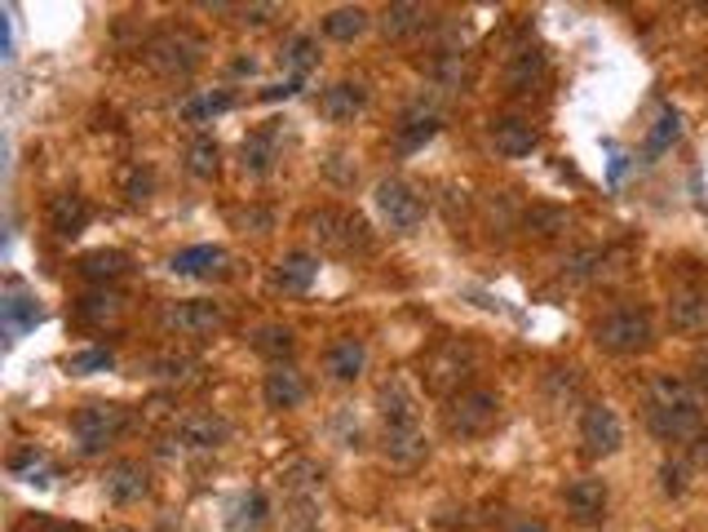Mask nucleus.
<instances>
[{"label": "nucleus", "instance_id": "nucleus-19", "mask_svg": "<svg viewBox=\"0 0 708 532\" xmlns=\"http://www.w3.org/2000/svg\"><path fill=\"white\" fill-rule=\"evenodd\" d=\"M364 369H368V347H364V338L345 333V338L328 342V351H323V373H328V382H341V386H345V382H360Z\"/></svg>", "mask_w": 708, "mask_h": 532}, {"label": "nucleus", "instance_id": "nucleus-34", "mask_svg": "<svg viewBox=\"0 0 708 532\" xmlns=\"http://www.w3.org/2000/svg\"><path fill=\"white\" fill-rule=\"evenodd\" d=\"M120 311H125V298H120L116 289H94V294H85V298L76 302V316H81V324H89V329L116 324Z\"/></svg>", "mask_w": 708, "mask_h": 532}, {"label": "nucleus", "instance_id": "nucleus-17", "mask_svg": "<svg viewBox=\"0 0 708 532\" xmlns=\"http://www.w3.org/2000/svg\"><path fill=\"white\" fill-rule=\"evenodd\" d=\"M382 453H386V461H395V466H417V461H426V453H430V435H426L421 422L382 426Z\"/></svg>", "mask_w": 708, "mask_h": 532}, {"label": "nucleus", "instance_id": "nucleus-22", "mask_svg": "<svg viewBox=\"0 0 708 532\" xmlns=\"http://www.w3.org/2000/svg\"><path fill=\"white\" fill-rule=\"evenodd\" d=\"M668 324L682 338H704L708 333V294L704 289H682L668 298Z\"/></svg>", "mask_w": 708, "mask_h": 532}, {"label": "nucleus", "instance_id": "nucleus-18", "mask_svg": "<svg viewBox=\"0 0 708 532\" xmlns=\"http://www.w3.org/2000/svg\"><path fill=\"white\" fill-rule=\"evenodd\" d=\"M169 272L173 276H195V280H222V276H230V253L222 244H195V248L173 253Z\"/></svg>", "mask_w": 708, "mask_h": 532}, {"label": "nucleus", "instance_id": "nucleus-41", "mask_svg": "<svg viewBox=\"0 0 708 532\" xmlns=\"http://www.w3.org/2000/svg\"><path fill=\"white\" fill-rule=\"evenodd\" d=\"M677 134H682V116H677L673 107H664V111H659V120H655V129H651V138H646V151H651V156H659L664 147H673V142H677Z\"/></svg>", "mask_w": 708, "mask_h": 532}, {"label": "nucleus", "instance_id": "nucleus-3", "mask_svg": "<svg viewBox=\"0 0 708 532\" xmlns=\"http://www.w3.org/2000/svg\"><path fill=\"white\" fill-rule=\"evenodd\" d=\"M593 347L607 355H637L655 342V324L646 307H611L593 320Z\"/></svg>", "mask_w": 708, "mask_h": 532}, {"label": "nucleus", "instance_id": "nucleus-28", "mask_svg": "<svg viewBox=\"0 0 708 532\" xmlns=\"http://www.w3.org/2000/svg\"><path fill=\"white\" fill-rule=\"evenodd\" d=\"M377 413H382V426H395V422H421V413H417V395H412V386H408L404 377L382 382V391H377Z\"/></svg>", "mask_w": 708, "mask_h": 532}, {"label": "nucleus", "instance_id": "nucleus-51", "mask_svg": "<svg viewBox=\"0 0 708 532\" xmlns=\"http://www.w3.org/2000/svg\"><path fill=\"white\" fill-rule=\"evenodd\" d=\"M235 222H244V226H270V213H261V209H248V213H235Z\"/></svg>", "mask_w": 708, "mask_h": 532}, {"label": "nucleus", "instance_id": "nucleus-16", "mask_svg": "<svg viewBox=\"0 0 708 532\" xmlns=\"http://www.w3.org/2000/svg\"><path fill=\"white\" fill-rule=\"evenodd\" d=\"M439 129H443L439 107L421 98V103H412V107L399 116V125H395V147H399L404 156H412V151H421Z\"/></svg>", "mask_w": 708, "mask_h": 532}, {"label": "nucleus", "instance_id": "nucleus-15", "mask_svg": "<svg viewBox=\"0 0 708 532\" xmlns=\"http://www.w3.org/2000/svg\"><path fill=\"white\" fill-rule=\"evenodd\" d=\"M314 280H319V253H310V248H288V253L275 262V272H270L275 294H288V298L310 294Z\"/></svg>", "mask_w": 708, "mask_h": 532}, {"label": "nucleus", "instance_id": "nucleus-36", "mask_svg": "<svg viewBox=\"0 0 708 532\" xmlns=\"http://www.w3.org/2000/svg\"><path fill=\"white\" fill-rule=\"evenodd\" d=\"M10 470H14V479H23V483H32V488H50L54 483V461L41 453V448H23V453H14L10 457Z\"/></svg>", "mask_w": 708, "mask_h": 532}, {"label": "nucleus", "instance_id": "nucleus-29", "mask_svg": "<svg viewBox=\"0 0 708 532\" xmlns=\"http://www.w3.org/2000/svg\"><path fill=\"white\" fill-rule=\"evenodd\" d=\"M377 23H382V36H386V41H412L417 32L430 28V10H426V6H412V0H404V6H386Z\"/></svg>", "mask_w": 708, "mask_h": 532}, {"label": "nucleus", "instance_id": "nucleus-46", "mask_svg": "<svg viewBox=\"0 0 708 532\" xmlns=\"http://www.w3.org/2000/svg\"><path fill=\"white\" fill-rule=\"evenodd\" d=\"M659 488H664L668 497H682V492H686V466H682V461H664V466H659Z\"/></svg>", "mask_w": 708, "mask_h": 532}, {"label": "nucleus", "instance_id": "nucleus-10", "mask_svg": "<svg viewBox=\"0 0 708 532\" xmlns=\"http://www.w3.org/2000/svg\"><path fill=\"white\" fill-rule=\"evenodd\" d=\"M169 439L178 444V453H217L230 439V422L222 413H213V408H191V413H182L173 422Z\"/></svg>", "mask_w": 708, "mask_h": 532}, {"label": "nucleus", "instance_id": "nucleus-13", "mask_svg": "<svg viewBox=\"0 0 708 532\" xmlns=\"http://www.w3.org/2000/svg\"><path fill=\"white\" fill-rule=\"evenodd\" d=\"M103 492H107V501H116V506H138V501L151 497V470H147L142 461H133V457H120V461L107 466Z\"/></svg>", "mask_w": 708, "mask_h": 532}, {"label": "nucleus", "instance_id": "nucleus-39", "mask_svg": "<svg viewBox=\"0 0 708 532\" xmlns=\"http://www.w3.org/2000/svg\"><path fill=\"white\" fill-rule=\"evenodd\" d=\"M217 169H222V147H217L213 138H195V142L186 147V173L200 178V182H208V178H217Z\"/></svg>", "mask_w": 708, "mask_h": 532}, {"label": "nucleus", "instance_id": "nucleus-26", "mask_svg": "<svg viewBox=\"0 0 708 532\" xmlns=\"http://www.w3.org/2000/svg\"><path fill=\"white\" fill-rule=\"evenodd\" d=\"M129 266H133V257H129V253H120V248H94V253H85V257L76 262V272H81L89 285L107 289L111 280L129 276Z\"/></svg>", "mask_w": 708, "mask_h": 532}, {"label": "nucleus", "instance_id": "nucleus-14", "mask_svg": "<svg viewBox=\"0 0 708 532\" xmlns=\"http://www.w3.org/2000/svg\"><path fill=\"white\" fill-rule=\"evenodd\" d=\"M368 111V85L364 81H332L319 94V116L328 125H354Z\"/></svg>", "mask_w": 708, "mask_h": 532}, {"label": "nucleus", "instance_id": "nucleus-2", "mask_svg": "<svg viewBox=\"0 0 708 532\" xmlns=\"http://www.w3.org/2000/svg\"><path fill=\"white\" fill-rule=\"evenodd\" d=\"M305 235L323 248V253H336V257H354V253H368L373 248V231L360 213L350 209H310L305 213Z\"/></svg>", "mask_w": 708, "mask_h": 532}, {"label": "nucleus", "instance_id": "nucleus-47", "mask_svg": "<svg viewBox=\"0 0 708 532\" xmlns=\"http://www.w3.org/2000/svg\"><path fill=\"white\" fill-rule=\"evenodd\" d=\"M235 14H239V23H248V28H266V23L279 19L283 10H279V6H239Z\"/></svg>", "mask_w": 708, "mask_h": 532}, {"label": "nucleus", "instance_id": "nucleus-37", "mask_svg": "<svg viewBox=\"0 0 708 532\" xmlns=\"http://www.w3.org/2000/svg\"><path fill=\"white\" fill-rule=\"evenodd\" d=\"M607 272V248H576V253H567V262H562V276L571 280V285H589V280H598Z\"/></svg>", "mask_w": 708, "mask_h": 532}, {"label": "nucleus", "instance_id": "nucleus-12", "mask_svg": "<svg viewBox=\"0 0 708 532\" xmlns=\"http://www.w3.org/2000/svg\"><path fill=\"white\" fill-rule=\"evenodd\" d=\"M487 142L505 160H527L540 147V134H536V125L527 116H492L487 120Z\"/></svg>", "mask_w": 708, "mask_h": 532}, {"label": "nucleus", "instance_id": "nucleus-27", "mask_svg": "<svg viewBox=\"0 0 708 532\" xmlns=\"http://www.w3.org/2000/svg\"><path fill=\"white\" fill-rule=\"evenodd\" d=\"M270 523V497L261 488H248L226 510V532H261Z\"/></svg>", "mask_w": 708, "mask_h": 532}, {"label": "nucleus", "instance_id": "nucleus-35", "mask_svg": "<svg viewBox=\"0 0 708 532\" xmlns=\"http://www.w3.org/2000/svg\"><path fill=\"white\" fill-rule=\"evenodd\" d=\"M279 67H288L292 76H301V81H305V72H310V67H319V41H314V36H305V32L288 36V41L279 45Z\"/></svg>", "mask_w": 708, "mask_h": 532}, {"label": "nucleus", "instance_id": "nucleus-38", "mask_svg": "<svg viewBox=\"0 0 708 532\" xmlns=\"http://www.w3.org/2000/svg\"><path fill=\"white\" fill-rule=\"evenodd\" d=\"M430 76H435V85L448 89V94L461 89V85H465V50H457V45L439 50L435 63H430Z\"/></svg>", "mask_w": 708, "mask_h": 532}, {"label": "nucleus", "instance_id": "nucleus-42", "mask_svg": "<svg viewBox=\"0 0 708 532\" xmlns=\"http://www.w3.org/2000/svg\"><path fill=\"white\" fill-rule=\"evenodd\" d=\"M545 391H549L554 404H571V400L580 395V373H576V369H549Z\"/></svg>", "mask_w": 708, "mask_h": 532}, {"label": "nucleus", "instance_id": "nucleus-6", "mask_svg": "<svg viewBox=\"0 0 708 532\" xmlns=\"http://www.w3.org/2000/svg\"><path fill=\"white\" fill-rule=\"evenodd\" d=\"M496 422H501V395L492 386H465L443 408V426H448L452 439H479Z\"/></svg>", "mask_w": 708, "mask_h": 532}, {"label": "nucleus", "instance_id": "nucleus-5", "mask_svg": "<svg viewBox=\"0 0 708 532\" xmlns=\"http://www.w3.org/2000/svg\"><path fill=\"white\" fill-rule=\"evenodd\" d=\"M479 369V351L470 347V342H461V338H448L443 347H435L430 355H426V364H421V382H426V391H435V395H461L465 391V382H470V373Z\"/></svg>", "mask_w": 708, "mask_h": 532}, {"label": "nucleus", "instance_id": "nucleus-20", "mask_svg": "<svg viewBox=\"0 0 708 532\" xmlns=\"http://www.w3.org/2000/svg\"><path fill=\"white\" fill-rule=\"evenodd\" d=\"M545 76H549V58H545L540 45L514 50V54L505 58V72H501V81H505L509 94H532V89L545 85Z\"/></svg>", "mask_w": 708, "mask_h": 532}, {"label": "nucleus", "instance_id": "nucleus-49", "mask_svg": "<svg viewBox=\"0 0 708 532\" xmlns=\"http://www.w3.org/2000/svg\"><path fill=\"white\" fill-rule=\"evenodd\" d=\"M301 85H305L301 76H288L283 85H270V89H261V98H266V103H275V98H292V94H297Z\"/></svg>", "mask_w": 708, "mask_h": 532}, {"label": "nucleus", "instance_id": "nucleus-44", "mask_svg": "<svg viewBox=\"0 0 708 532\" xmlns=\"http://www.w3.org/2000/svg\"><path fill=\"white\" fill-rule=\"evenodd\" d=\"M226 107H230V94H208V98L186 103V111H182V116L200 125V120H208V116H217V111H226Z\"/></svg>", "mask_w": 708, "mask_h": 532}, {"label": "nucleus", "instance_id": "nucleus-31", "mask_svg": "<svg viewBox=\"0 0 708 532\" xmlns=\"http://www.w3.org/2000/svg\"><path fill=\"white\" fill-rule=\"evenodd\" d=\"M248 347H253L261 360H270V369H275V364H292V355H297V333H292L288 324H261V329H253Z\"/></svg>", "mask_w": 708, "mask_h": 532}, {"label": "nucleus", "instance_id": "nucleus-11", "mask_svg": "<svg viewBox=\"0 0 708 532\" xmlns=\"http://www.w3.org/2000/svg\"><path fill=\"white\" fill-rule=\"evenodd\" d=\"M580 444H584V453H589V457H598V461L620 453V444H624V426H620V417H615V408H611V404L593 400V404H584V408H580Z\"/></svg>", "mask_w": 708, "mask_h": 532}, {"label": "nucleus", "instance_id": "nucleus-23", "mask_svg": "<svg viewBox=\"0 0 708 532\" xmlns=\"http://www.w3.org/2000/svg\"><path fill=\"white\" fill-rule=\"evenodd\" d=\"M261 400H266V408H275V413L297 408V404L305 400V377H301L292 364H275V369L261 377Z\"/></svg>", "mask_w": 708, "mask_h": 532}, {"label": "nucleus", "instance_id": "nucleus-21", "mask_svg": "<svg viewBox=\"0 0 708 532\" xmlns=\"http://www.w3.org/2000/svg\"><path fill=\"white\" fill-rule=\"evenodd\" d=\"M562 501H567V514H571V519L598 523V519L607 514L611 488H607V479H598V475H580V479H571V483L562 488Z\"/></svg>", "mask_w": 708, "mask_h": 532}, {"label": "nucleus", "instance_id": "nucleus-30", "mask_svg": "<svg viewBox=\"0 0 708 532\" xmlns=\"http://www.w3.org/2000/svg\"><path fill=\"white\" fill-rule=\"evenodd\" d=\"M89 217H94V209H89V200L81 195V191H63V195H54L50 200V226L67 240V235H81L85 226H89Z\"/></svg>", "mask_w": 708, "mask_h": 532}, {"label": "nucleus", "instance_id": "nucleus-25", "mask_svg": "<svg viewBox=\"0 0 708 532\" xmlns=\"http://www.w3.org/2000/svg\"><path fill=\"white\" fill-rule=\"evenodd\" d=\"M275 160H279V129H275V125H266V129H257V134L244 138V147H239V169H244L248 178H266V173L275 169Z\"/></svg>", "mask_w": 708, "mask_h": 532}, {"label": "nucleus", "instance_id": "nucleus-9", "mask_svg": "<svg viewBox=\"0 0 708 532\" xmlns=\"http://www.w3.org/2000/svg\"><path fill=\"white\" fill-rule=\"evenodd\" d=\"M226 324V311L217 302H204V298H178V302H164L160 307V329L169 338H213L217 329Z\"/></svg>", "mask_w": 708, "mask_h": 532}, {"label": "nucleus", "instance_id": "nucleus-52", "mask_svg": "<svg viewBox=\"0 0 708 532\" xmlns=\"http://www.w3.org/2000/svg\"><path fill=\"white\" fill-rule=\"evenodd\" d=\"M695 391H708V355L695 360Z\"/></svg>", "mask_w": 708, "mask_h": 532}, {"label": "nucleus", "instance_id": "nucleus-33", "mask_svg": "<svg viewBox=\"0 0 708 532\" xmlns=\"http://www.w3.org/2000/svg\"><path fill=\"white\" fill-rule=\"evenodd\" d=\"M138 373H147V377H160V382H195L200 377V360H191V355H178V351H164V355H147V360H138Z\"/></svg>", "mask_w": 708, "mask_h": 532}, {"label": "nucleus", "instance_id": "nucleus-4", "mask_svg": "<svg viewBox=\"0 0 708 532\" xmlns=\"http://www.w3.org/2000/svg\"><path fill=\"white\" fill-rule=\"evenodd\" d=\"M125 430H129V408H125V404L94 400V404H81V408L72 413V444H76L81 457L107 453Z\"/></svg>", "mask_w": 708, "mask_h": 532}, {"label": "nucleus", "instance_id": "nucleus-7", "mask_svg": "<svg viewBox=\"0 0 708 532\" xmlns=\"http://www.w3.org/2000/svg\"><path fill=\"white\" fill-rule=\"evenodd\" d=\"M204 41L195 36V32H186V28H164V32H155L151 41H147V67L151 72H160V76H169V81H182V76H191L200 63H204Z\"/></svg>", "mask_w": 708, "mask_h": 532}, {"label": "nucleus", "instance_id": "nucleus-1", "mask_svg": "<svg viewBox=\"0 0 708 532\" xmlns=\"http://www.w3.org/2000/svg\"><path fill=\"white\" fill-rule=\"evenodd\" d=\"M646 426L664 444H682L699 430V391L690 377L655 373L646 382Z\"/></svg>", "mask_w": 708, "mask_h": 532}, {"label": "nucleus", "instance_id": "nucleus-40", "mask_svg": "<svg viewBox=\"0 0 708 532\" xmlns=\"http://www.w3.org/2000/svg\"><path fill=\"white\" fill-rule=\"evenodd\" d=\"M523 226H527V235H536V240H554V235L567 231V213H562V209H549V204H532L527 217H523Z\"/></svg>", "mask_w": 708, "mask_h": 532}, {"label": "nucleus", "instance_id": "nucleus-45", "mask_svg": "<svg viewBox=\"0 0 708 532\" xmlns=\"http://www.w3.org/2000/svg\"><path fill=\"white\" fill-rule=\"evenodd\" d=\"M120 191L133 200V204H142L147 195H151V173L142 169V164H133V169H125V178H120Z\"/></svg>", "mask_w": 708, "mask_h": 532}, {"label": "nucleus", "instance_id": "nucleus-43", "mask_svg": "<svg viewBox=\"0 0 708 532\" xmlns=\"http://www.w3.org/2000/svg\"><path fill=\"white\" fill-rule=\"evenodd\" d=\"M111 351H76L72 360H67V369L72 373H111Z\"/></svg>", "mask_w": 708, "mask_h": 532}, {"label": "nucleus", "instance_id": "nucleus-32", "mask_svg": "<svg viewBox=\"0 0 708 532\" xmlns=\"http://www.w3.org/2000/svg\"><path fill=\"white\" fill-rule=\"evenodd\" d=\"M368 28H373V14H368L364 6H341V10H328V14H323V36L336 41V45L360 41Z\"/></svg>", "mask_w": 708, "mask_h": 532}, {"label": "nucleus", "instance_id": "nucleus-48", "mask_svg": "<svg viewBox=\"0 0 708 532\" xmlns=\"http://www.w3.org/2000/svg\"><path fill=\"white\" fill-rule=\"evenodd\" d=\"M23 532H85L81 523H63V519H28Z\"/></svg>", "mask_w": 708, "mask_h": 532}, {"label": "nucleus", "instance_id": "nucleus-50", "mask_svg": "<svg viewBox=\"0 0 708 532\" xmlns=\"http://www.w3.org/2000/svg\"><path fill=\"white\" fill-rule=\"evenodd\" d=\"M505 532H549V523H545V519H536V514H518V519H509V523H505Z\"/></svg>", "mask_w": 708, "mask_h": 532}, {"label": "nucleus", "instance_id": "nucleus-24", "mask_svg": "<svg viewBox=\"0 0 708 532\" xmlns=\"http://www.w3.org/2000/svg\"><path fill=\"white\" fill-rule=\"evenodd\" d=\"M0 320H6V333L10 342H19L23 333H32L41 320H45V307L36 294H23V289H10L6 302H0Z\"/></svg>", "mask_w": 708, "mask_h": 532}, {"label": "nucleus", "instance_id": "nucleus-8", "mask_svg": "<svg viewBox=\"0 0 708 532\" xmlns=\"http://www.w3.org/2000/svg\"><path fill=\"white\" fill-rule=\"evenodd\" d=\"M373 209L382 226H390L395 235H412L426 222V200L408 178H382L373 191Z\"/></svg>", "mask_w": 708, "mask_h": 532}]
</instances>
